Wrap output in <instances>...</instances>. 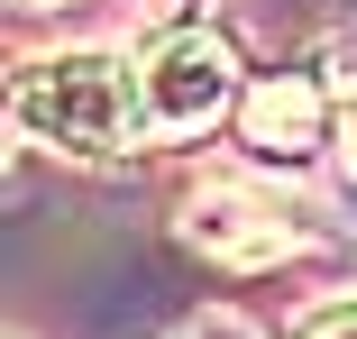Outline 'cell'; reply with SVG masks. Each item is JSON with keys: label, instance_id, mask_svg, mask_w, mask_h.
Wrapping results in <instances>:
<instances>
[{"label": "cell", "instance_id": "3", "mask_svg": "<svg viewBox=\"0 0 357 339\" xmlns=\"http://www.w3.org/2000/svg\"><path fill=\"white\" fill-rule=\"evenodd\" d=\"M183 239L202 257H220V266H284V257H303V248H339V220H321V202L303 193H284V183H202L183 202Z\"/></svg>", "mask_w": 357, "mask_h": 339}, {"label": "cell", "instance_id": "4", "mask_svg": "<svg viewBox=\"0 0 357 339\" xmlns=\"http://www.w3.org/2000/svg\"><path fill=\"white\" fill-rule=\"evenodd\" d=\"M330 128H339V101H330V83H312V74H266V83H248V101H238V138H248V156L275 165V174L312 165V147H330Z\"/></svg>", "mask_w": 357, "mask_h": 339}, {"label": "cell", "instance_id": "2", "mask_svg": "<svg viewBox=\"0 0 357 339\" xmlns=\"http://www.w3.org/2000/svg\"><path fill=\"white\" fill-rule=\"evenodd\" d=\"M137 74V147H183L211 138L248 92H238V46L220 28H165L128 55Z\"/></svg>", "mask_w": 357, "mask_h": 339}, {"label": "cell", "instance_id": "6", "mask_svg": "<svg viewBox=\"0 0 357 339\" xmlns=\"http://www.w3.org/2000/svg\"><path fill=\"white\" fill-rule=\"evenodd\" d=\"M174 339H257V330H248L238 312H202V321H183Z\"/></svg>", "mask_w": 357, "mask_h": 339}, {"label": "cell", "instance_id": "1", "mask_svg": "<svg viewBox=\"0 0 357 339\" xmlns=\"http://www.w3.org/2000/svg\"><path fill=\"white\" fill-rule=\"evenodd\" d=\"M10 128L28 147L83 156V165L137 147V74H128V55H101V46L28 55L10 74Z\"/></svg>", "mask_w": 357, "mask_h": 339}, {"label": "cell", "instance_id": "8", "mask_svg": "<svg viewBox=\"0 0 357 339\" xmlns=\"http://www.w3.org/2000/svg\"><path fill=\"white\" fill-rule=\"evenodd\" d=\"M330 156H339V174L357 183V110H339V128H330Z\"/></svg>", "mask_w": 357, "mask_h": 339}, {"label": "cell", "instance_id": "9", "mask_svg": "<svg viewBox=\"0 0 357 339\" xmlns=\"http://www.w3.org/2000/svg\"><path fill=\"white\" fill-rule=\"evenodd\" d=\"M19 10H55V0H19Z\"/></svg>", "mask_w": 357, "mask_h": 339}, {"label": "cell", "instance_id": "5", "mask_svg": "<svg viewBox=\"0 0 357 339\" xmlns=\"http://www.w3.org/2000/svg\"><path fill=\"white\" fill-rule=\"evenodd\" d=\"M321 64H330V101H339V110H357V37H339Z\"/></svg>", "mask_w": 357, "mask_h": 339}, {"label": "cell", "instance_id": "7", "mask_svg": "<svg viewBox=\"0 0 357 339\" xmlns=\"http://www.w3.org/2000/svg\"><path fill=\"white\" fill-rule=\"evenodd\" d=\"M303 339H357V303H330V312H312V330Z\"/></svg>", "mask_w": 357, "mask_h": 339}]
</instances>
